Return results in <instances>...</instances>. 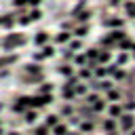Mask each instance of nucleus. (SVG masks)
<instances>
[{
	"instance_id": "obj_3",
	"label": "nucleus",
	"mask_w": 135,
	"mask_h": 135,
	"mask_svg": "<svg viewBox=\"0 0 135 135\" xmlns=\"http://www.w3.org/2000/svg\"><path fill=\"white\" fill-rule=\"evenodd\" d=\"M57 122V116H49V124H55Z\"/></svg>"
},
{
	"instance_id": "obj_2",
	"label": "nucleus",
	"mask_w": 135,
	"mask_h": 135,
	"mask_svg": "<svg viewBox=\"0 0 135 135\" xmlns=\"http://www.w3.org/2000/svg\"><path fill=\"white\" fill-rule=\"evenodd\" d=\"M55 133L57 135H65V127H55Z\"/></svg>"
},
{
	"instance_id": "obj_1",
	"label": "nucleus",
	"mask_w": 135,
	"mask_h": 135,
	"mask_svg": "<svg viewBox=\"0 0 135 135\" xmlns=\"http://www.w3.org/2000/svg\"><path fill=\"white\" fill-rule=\"evenodd\" d=\"M131 124H133V120H131V116H127V118L122 120V127H124V129H129Z\"/></svg>"
}]
</instances>
